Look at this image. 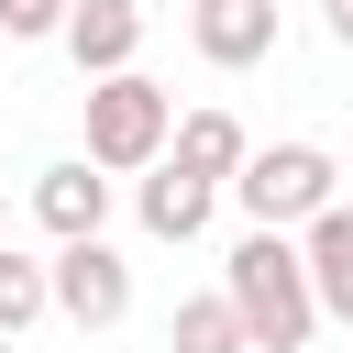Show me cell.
Returning <instances> with one entry per match:
<instances>
[{"instance_id":"4","label":"cell","mask_w":353,"mask_h":353,"mask_svg":"<svg viewBox=\"0 0 353 353\" xmlns=\"http://www.w3.org/2000/svg\"><path fill=\"white\" fill-rule=\"evenodd\" d=\"M55 309L77 320V331H110L121 309H132V265L99 243V232H77V243H55Z\"/></svg>"},{"instance_id":"1","label":"cell","mask_w":353,"mask_h":353,"mask_svg":"<svg viewBox=\"0 0 353 353\" xmlns=\"http://www.w3.org/2000/svg\"><path fill=\"white\" fill-rule=\"evenodd\" d=\"M221 287H232V309H243L254 353H309V331L331 320V309H320V287H309V254H298L276 221H254V232L221 254Z\"/></svg>"},{"instance_id":"16","label":"cell","mask_w":353,"mask_h":353,"mask_svg":"<svg viewBox=\"0 0 353 353\" xmlns=\"http://www.w3.org/2000/svg\"><path fill=\"white\" fill-rule=\"evenodd\" d=\"M11 342H22V331H0V353H11Z\"/></svg>"},{"instance_id":"13","label":"cell","mask_w":353,"mask_h":353,"mask_svg":"<svg viewBox=\"0 0 353 353\" xmlns=\"http://www.w3.org/2000/svg\"><path fill=\"white\" fill-rule=\"evenodd\" d=\"M66 11L77 0H0V33L11 44H44V33H66Z\"/></svg>"},{"instance_id":"11","label":"cell","mask_w":353,"mask_h":353,"mask_svg":"<svg viewBox=\"0 0 353 353\" xmlns=\"http://www.w3.org/2000/svg\"><path fill=\"white\" fill-rule=\"evenodd\" d=\"M165 353H254V331H243L232 287H210V298H176V320H165Z\"/></svg>"},{"instance_id":"14","label":"cell","mask_w":353,"mask_h":353,"mask_svg":"<svg viewBox=\"0 0 353 353\" xmlns=\"http://www.w3.org/2000/svg\"><path fill=\"white\" fill-rule=\"evenodd\" d=\"M320 33H331V44L353 55V0H320Z\"/></svg>"},{"instance_id":"6","label":"cell","mask_w":353,"mask_h":353,"mask_svg":"<svg viewBox=\"0 0 353 353\" xmlns=\"http://www.w3.org/2000/svg\"><path fill=\"white\" fill-rule=\"evenodd\" d=\"M210 199H221V176H188L176 154L143 165V232H154V243H199V232H210Z\"/></svg>"},{"instance_id":"8","label":"cell","mask_w":353,"mask_h":353,"mask_svg":"<svg viewBox=\"0 0 353 353\" xmlns=\"http://www.w3.org/2000/svg\"><path fill=\"white\" fill-rule=\"evenodd\" d=\"M276 0H199V55L210 66H265L276 55Z\"/></svg>"},{"instance_id":"3","label":"cell","mask_w":353,"mask_h":353,"mask_svg":"<svg viewBox=\"0 0 353 353\" xmlns=\"http://www.w3.org/2000/svg\"><path fill=\"white\" fill-rule=\"evenodd\" d=\"M232 199H243V221L298 232V221H320V210H331V154H320V143H265V154H243Z\"/></svg>"},{"instance_id":"9","label":"cell","mask_w":353,"mask_h":353,"mask_svg":"<svg viewBox=\"0 0 353 353\" xmlns=\"http://www.w3.org/2000/svg\"><path fill=\"white\" fill-rule=\"evenodd\" d=\"M298 254H309L320 309H331V320H353V210H342V199H331L320 221H298Z\"/></svg>"},{"instance_id":"10","label":"cell","mask_w":353,"mask_h":353,"mask_svg":"<svg viewBox=\"0 0 353 353\" xmlns=\"http://www.w3.org/2000/svg\"><path fill=\"white\" fill-rule=\"evenodd\" d=\"M165 154H176V165H188V176H221V188H232V176H243V154H254V143H243V121H232V110H188V121H176V143H165Z\"/></svg>"},{"instance_id":"12","label":"cell","mask_w":353,"mask_h":353,"mask_svg":"<svg viewBox=\"0 0 353 353\" xmlns=\"http://www.w3.org/2000/svg\"><path fill=\"white\" fill-rule=\"evenodd\" d=\"M44 309H55V265H33V254L0 243V331H33Z\"/></svg>"},{"instance_id":"2","label":"cell","mask_w":353,"mask_h":353,"mask_svg":"<svg viewBox=\"0 0 353 353\" xmlns=\"http://www.w3.org/2000/svg\"><path fill=\"white\" fill-rule=\"evenodd\" d=\"M165 143H176V99H165L143 66H110V77H88V154H99L110 176H143Z\"/></svg>"},{"instance_id":"5","label":"cell","mask_w":353,"mask_h":353,"mask_svg":"<svg viewBox=\"0 0 353 353\" xmlns=\"http://www.w3.org/2000/svg\"><path fill=\"white\" fill-rule=\"evenodd\" d=\"M33 221H44L55 243L99 232V221H110V165H99V154H66V165H44V176H33Z\"/></svg>"},{"instance_id":"15","label":"cell","mask_w":353,"mask_h":353,"mask_svg":"<svg viewBox=\"0 0 353 353\" xmlns=\"http://www.w3.org/2000/svg\"><path fill=\"white\" fill-rule=\"evenodd\" d=\"M0 243H11V199H0Z\"/></svg>"},{"instance_id":"7","label":"cell","mask_w":353,"mask_h":353,"mask_svg":"<svg viewBox=\"0 0 353 353\" xmlns=\"http://www.w3.org/2000/svg\"><path fill=\"white\" fill-rule=\"evenodd\" d=\"M66 55H77V77L132 66V55H143V0H77V11H66Z\"/></svg>"}]
</instances>
